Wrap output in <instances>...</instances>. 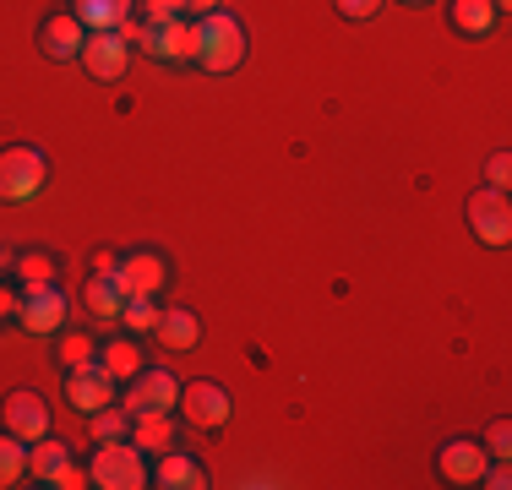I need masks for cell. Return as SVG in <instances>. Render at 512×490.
I'll return each mask as SVG.
<instances>
[{
    "label": "cell",
    "instance_id": "23",
    "mask_svg": "<svg viewBox=\"0 0 512 490\" xmlns=\"http://www.w3.org/2000/svg\"><path fill=\"white\" fill-rule=\"evenodd\" d=\"M22 474H28V441L6 431V436H0V490L22 485Z\"/></svg>",
    "mask_w": 512,
    "mask_h": 490
},
{
    "label": "cell",
    "instance_id": "29",
    "mask_svg": "<svg viewBox=\"0 0 512 490\" xmlns=\"http://www.w3.org/2000/svg\"><path fill=\"white\" fill-rule=\"evenodd\" d=\"M485 175H491V186H496V191H507V180H512V158H507V153H491Z\"/></svg>",
    "mask_w": 512,
    "mask_h": 490
},
{
    "label": "cell",
    "instance_id": "14",
    "mask_svg": "<svg viewBox=\"0 0 512 490\" xmlns=\"http://www.w3.org/2000/svg\"><path fill=\"white\" fill-rule=\"evenodd\" d=\"M39 44H44V55L71 60V55H82V44H88V28H82L77 17H50L44 33H39Z\"/></svg>",
    "mask_w": 512,
    "mask_h": 490
},
{
    "label": "cell",
    "instance_id": "21",
    "mask_svg": "<svg viewBox=\"0 0 512 490\" xmlns=\"http://www.w3.org/2000/svg\"><path fill=\"white\" fill-rule=\"evenodd\" d=\"M99 365L115 376V382H131V376L142 371V349L131 338H115V343H104V349H99Z\"/></svg>",
    "mask_w": 512,
    "mask_h": 490
},
{
    "label": "cell",
    "instance_id": "25",
    "mask_svg": "<svg viewBox=\"0 0 512 490\" xmlns=\"http://www.w3.org/2000/svg\"><path fill=\"white\" fill-rule=\"evenodd\" d=\"M60 360H66V371H82V365H99V343H88L82 333H71L60 343Z\"/></svg>",
    "mask_w": 512,
    "mask_h": 490
},
{
    "label": "cell",
    "instance_id": "13",
    "mask_svg": "<svg viewBox=\"0 0 512 490\" xmlns=\"http://www.w3.org/2000/svg\"><path fill=\"white\" fill-rule=\"evenodd\" d=\"M115 284H120V294H153L164 289V262H158L153 251H137V256H120V267H115Z\"/></svg>",
    "mask_w": 512,
    "mask_h": 490
},
{
    "label": "cell",
    "instance_id": "3",
    "mask_svg": "<svg viewBox=\"0 0 512 490\" xmlns=\"http://www.w3.org/2000/svg\"><path fill=\"white\" fill-rule=\"evenodd\" d=\"M50 180V158L39 147H0V202H33Z\"/></svg>",
    "mask_w": 512,
    "mask_h": 490
},
{
    "label": "cell",
    "instance_id": "8",
    "mask_svg": "<svg viewBox=\"0 0 512 490\" xmlns=\"http://www.w3.org/2000/svg\"><path fill=\"white\" fill-rule=\"evenodd\" d=\"M6 431L22 436V441L50 436V403H44V392H33V387L11 392V398H6Z\"/></svg>",
    "mask_w": 512,
    "mask_h": 490
},
{
    "label": "cell",
    "instance_id": "4",
    "mask_svg": "<svg viewBox=\"0 0 512 490\" xmlns=\"http://www.w3.org/2000/svg\"><path fill=\"white\" fill-rule=\"evenodd\" d=\"M131 39L158 60H197V28H186V22H175V17L142 22V28H131Z\"/></svg>",
    "mask_w": 512,
    "mask_h": 490
},
{
    "label": "cell",
    "instance_id": "5",
    "mask_svg": "<svg viewBox=\"0 0 512 490\" xmlns=\"http://www.w3.org/2000/svg\"><path fill=\"white\" fill-rule=\"evenodd\" d=\"M469 229L480 235L485 245H507L512 240V207H507V191H474L469 196Z\"/></svg>",
    "mask_w": 512,
    "mask_h": 490
},
{
    "label": "cell",
    "instance_id": "22",
    "mask_svg": "<svg viewBox=\"0 0 512 490\" xmlns=\"http://www.w3.org/2000/svg\"><path fill=\"white\" fill-rule=\"evenodd\" d=\"M453 28L458 33H491L496 28V0H453Z\"/></svg>",
    "mask_w": 512,
    "mask_h": 490
},
{
    "label": "cell",
    "instance_id": "9",
    "mask_svg": "<svg viewBox=\"0 0 512 490\" xmlns=\"http://www.w3.org/2000/svg\"><path fill=\"white\" fill-rule=\"evenodd\" d=\"M485 463H491V452H485L480 441H469V436L447 441V447L436 452V469H442V480H447V485H480Z\"/></svg>",
    "mask_w": 512,
    "mask_h": 490
},
{
    "label": "cell",
    "instance_id": "26",
    "mask_svg": "<svg viewBox=\"0 0 512 490\" xmlns=\"http://www.w3.org/2000/svg\"><path fill=\"white\" fill-rule=\"evenodd\" d=\"M120 316H126L131 333H153V327H158V311L148 305V294H131V300L120 305Z\"/></svg>",
    "mask_w": 512,
    "mask_h": 490
},
{
    "label": "cell",
    "instance_id": "24",
    "mask_svg": "<svg viewBox=\"0 0 512 490\" xmlns=\"http://www.w3.org/2000/svg\"><path fill=\"white\" fill-rule=\"evenodd\" d=\"M93 436L99 441H126L131 436V409H93Z\"/></svg>",
    "mask_w": 512,
    "mask_h": 490
},
{
    "label": "cell",
    "instance_id": "7",
    "mask_svg": "<svg viewBox=\"0 0 512 490\" xmlns=\"http://www.w3.org/2000/svg\"><path fill=\"white\" fill-rule=\"evenodd\" d=\"M66 294H60L55 284H33L28 294H22V305H17V316H22V327L28 333H60V322H66Z\"/></svg>",
    "mask_w": 512,
    "mask_h": 490
},
{
    "label": "cell",
    "instance_id": "34",
    "mask_svg": "<svg viewBox=\"0 0 512 490\" xmlns=\"http://www.w3.org/2000/svg\"><path fill=\"white\" fill-rule=\"evenodd\" d=\"M93 267H99V273H115L120 256H115V251H99V256H93Z\"/></svg>",
    "mask_w": 512,
    "mask_h": 490
},
{
    "label": "cell",
    "instance_id": "38",
    "mask_svg": "<svg viewBox=\"0 0 512 490\" xmlns=\"http://www.w3.org/2000/svg\"><path fill=\"white\" fill-rule=\"evenodd\" d=\"M0 262H6V256H0Z\"/></svg>",
    "mask_w": 512,
    "mask_h": 490
},
{
    "label": "cell",
    "instance_id": "36",
    "mask_svg": "<svg viewBox=\"0 0 512 490\" xmlns=\"http://www.w3.org/2000/svg\"><path fill=\"white\" fill-rule=\"evenodd\" d=\"M17 305H22V300H11V294L0 289V316H11V311H17Z\"/></svg>",
    "mask_w": 512,
    "mask_h": 490
},
{
    "label": "cell",
    "instance_id": "28",
    "mask_svg": "<svg viewBox=\"0 0 512 490\" xmlns=\"http://www.w3.org/2000/svg\"><path fill=\"white\" fill-rule=\"evenodd\" d=\"M480 447H485V452H496V458H507V452H512V425H507V420H496V425H485V436H480Z\"/></svg>",
    "mask_w": 512,
    "mask_h": 490
},
{
    "label": "cell",
    "instance_id": "10",
    "mask_svg": "<svg viewBox=\"0 0 512 490\" xmlns=\"http://www.w3.org/2000/svg\"><path fill=\"white\" fill-rule=\"evenodd\" d=\"M180 409H186V420L197 431H218L229 420V392L218 382H191V387H180Z\"/></svg>",
    "mask_w": 512,
    "mask_h": 490
},
{
    "label": "cell",
    "instance_id": "12",
    "mask_svg": "<svg viewBox=\"0 0 512 490\" xmlns=\"http://www.w3.org/2000/svg\"><path fill=\"white\" fill-rule=\"evenodd\" d=\"M109 398H115V376H109L104 365H82V371H71V382H66V403H71L77 414L104 409Z\"/></svg>",
    "mask_w": 512,
    "mask_h": 490
},
{
    "label": "cell",
    "instance_id": "27",
    "mask_svg": "<svg viewBox=\"0 0 512 490\" xmlns=\"http://www.w3.org/2000/svg\"><path fill=\"white\" fill-rule=\"evenodd\" d=\"M17 273H22V284H55V262H50V256H44V251H28V256H22V262H17Z\"/></svg>",
    "mask_w": 512,
    "mask_h": 490
},
{
    "label": "cell",
    "instance_id": "19",
    "mask_svg": "<svg viewBox=\"0 0 512 490\" xmlns=\"http://www.w3.org/2000/svg\"><path fill=\"white\" fill-rule=\"evenodd\" d=\"M66 441H55V436H39V441H33V447H28V474H33V480H44V485H50L55 480V474L60 469H66Z\"/></svg>",
    "mask_w": 512,
    "mask_h": 490
},
{
    "label": "cell",
    "instance_id": "1",
    "mask_svg": "<svg viewBox=\"0 0 512 490\" xmlns=\"http://www.w3.org/2000/svg\"><path fill=\"white\" fill-rule=\"evenodd\" d=\"M197 60L207 71H235L240 60H246V28H240L224 6L207 11L197 22Z\"/></svg>",
    "mask_w": 512,
    "mask_h": 490
},
{
    "label": "cell",
    "instance_id": "20",
    "mask_svg": "<svg viewBox=\"0 0 512 490\" xmlns=\"http://www.w3.org/2000/svg\"><path fill=\"white\" fill-rule=\"evenodd\" d=\"M82 300H88V311L93 316H120V305H126V294H120V284H115V273H93L88 278V289H82Z\"/></svg>",
    "mask_w": 512,
    "mask_h": 490
},
{
    "label": "cell",
    "instance_id": "6",
    "mask_svg": "<svg viewBox=\"0 0 512 490\" xmlns=\"http://www.w3.org/2000/svg\"><path fill=\"white\" fill-rule=\"evenodd\" d=\"M126 60H131V39L120 28H99V33H88V44H82V66H88L99 82H115L120 71H126Z\"/></svg>",
    "mask_w": 512,
    "mask_h": 490
},
{
    "label": "cell",
    "instance_id": "11",
    "mask_svg": "<svg viewBox=\"0 0 512 490\" xmlns=\"http://www.w3.org/2000/svg\"><path fill=\"white\" fill-rule=\"evenodd\" d=\"M175 398H180L175 371H137L131 376L126 409H131V420H137V414H148V409H175Z\"/></svg>",
    "mask_w": 512,
    "mask_h": 490
},
{
    "label": "cell",
    "instance_id": "31",
    "mask_svg": "<svg viewBox=\"0 0 512 490\" xmlns=\"http://www.w3.org/2000/svg\"><path fill=\"white\" fill-rule=\"evenodd\" d=\"M480 485H485V490H507V485H512V474H507V463H485V474H480Z\"/></svg>",
    "mask_w": 512,
    "mask_h": 490
},
{
    "label": "cell",
    "instance_id": "32",
    "mask_svg": "<svg viewBox=\"0 0 512 490\" xmlns=\"http://www.w3.org/2000/svg\"><path fill=\"white\" fill-rule=\"evenodd\" d=\"M333 6L344 11V17H355V22H360V17H371V11L382 6V0H333Z\"/></svg>",
    "mask_w": 512,
    "mask_h": 490
},
{
    "label": "cell",
    "instance_id": "30",
    "mask_svg": "<svg viewBox=\"0 0 512 490\" xmlns=\"http://www.w3.org/2000/svg\"><path fill=\"white\" fill-rule=\"evenodd\" d=\"M50 485H55V490H77V485H93V480H88V469H77V463H66V469H60Z\"/></svg>",
    "mask_w": 512,
    "mask_h": 490
},
{
    "label": "cell",
    "instance_id": "17",
    "mask_svg": "<svg viewBox=\"0 0 512 490\" xmlns=\"http://www.w3.org/2000/svg\"><path fill=\"white\" fill-rule=\"evenodd\" d=\"M153 485H164V490H202V485H207V474H202V463H197V458L164 452V463H158Z\"/></svg>",
    "mask_w": 512,
    "mask_h": 490
},
{
    "label": "cell",
    "instance_id": "37",
    "mask_svg": "<svg viewBox=\"0 0 512 490\" xmlns=\"http://www.w3.org/2000/svg\"><path fill=\"white\" fill-rule=\"evenodd\" d=\"M404 6H425V0H404Z\"/></svg>",
    "mask_w": 512,
    "mask_h": 490
},
{
    "label": "cell",
    "instance_id": "18",
    "mask_svg": "<svg viewBox=\"0 0 512 490\" xmlns=\"http://www.w3.org/2000/svg\"><path fill=\"white\" fill-rule=\"evenodd\" d=\"M77 22L88 33L120 28V22H131V0H77Z\"/></svg>",
    "mask_w": 512,
    "mask_h": 490
},
{
    "label": "cell",
    "instance_id": "16",
    "mask_svg": "<svg viewBox=\"0 0 512 490\" xmlns=\"http://www.w3.org/2000/svg\"><path fill=\"white\" fill-rule=\"evenodd\" d=\"M158 338H164L169 349H197L202 322L186 311V305H169V311H158Z\"/></svg>",
    "mask_w": 512,
    "mask_h": 490
},
{
    "label": "cell",
    "instance_id": "35",
    "mask_svg": "<svg viewBox=\"0 0 512 490\" xmlns=\"http://www.w3.org/2000/svg\"><path fill=\"white\" fill-rule=\"evenodd\" d=\"M180 6H191V11H202V17H207V11H218L224 0H180Z\"/></svg>",
    "mask_w": 512,
    "mask_h": 490
},
{
    "label": "cell",
    "instance_id": "2",
    "mask_svg": "<svg viewBox=\"0 0 512 490\" xmlns=\"http://www.w3.org/2000/svg\"><path fill=\"white\" fill-rule=\"evenodd\" d=\"M88 480L99 490H142L148 485V469H142V447L137 441H99L88 463Z\"/></svg>",
    "mask_w": 512,
    "mask_h": 490
},
{
    "label": "cell",
    "instance_id": "33",
    "mask_svg": "<svg viewBox=\"0 0 512 490\" xmlns=\"http://www.w3.org/2000/svg\"><path fill=\"white\" fill-rule=\"evenodd\" d=\"M175 6H180V0H142V11H148V22H164V17H175Z\"/></svg>",
    "mask_w": 512,
    "mask_h": 490
},
{
    "label": "cell",
    "instance_id": "15",
    "mask_svg": "<svg viewBox=\"0 0 512 490\" xmlns=\"http://www.w3.org/2000/svg\"><path fill=\"white\" fill-rule=\"evenodd\" d=\"M131 441H137L142 452H169V441H175V420H169V409H148L131 420Z\"/></svg>",
    "mask_w": 512,
    "mask_h": 490
}]
</instances>
